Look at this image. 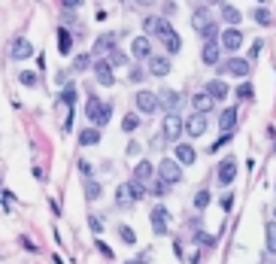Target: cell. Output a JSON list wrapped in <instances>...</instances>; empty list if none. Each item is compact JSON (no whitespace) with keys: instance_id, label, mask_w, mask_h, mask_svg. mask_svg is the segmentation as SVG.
Wrapping results in <instances>:
<instances>
[{"instance_id":"cell-1","label":"cell","mask_w":276,"mask_h":264,"mask_svg":"<svg viewBox=\"0 0 276 264\" xmlns=\"http://www.w3.org/2000/svg\"><path fill=\"white\" fill-rule=\"evenodd\" d=\"M143 198H146V185H140L137 179H128V182H122L115 188V204L118 207H131V204H137Z\"/></svg>"},{"instance_id":"cell-2","label":"cell","mask_w":276,"mask_h":264,"mask_svg":"<svg viewBox=\"0 0 276 264\" xmlns=\"http://www.w3.org/2000/svg\"><path fill=\"white\" fill-rule=\"evenodd\" d=\"M158 176H161V182L170 188V185H176V182H182V167L173 161V158H164L161 164H158Z\"/></svg>"},{"instance_id":"cell-3","label":"cell","mask_w":276,"mask_h":264,"mask_svg":"<svg viewBox=\"0 0 276 264\" xmlns=\"http://www.w3.org/2000/svg\"><path fill=\"white\" fill-rule=\"evenodd\" d=\"M182 134H188V137H204V134H207V116L191 112L188 119H182Z\"/></svg>"},{"instance_id":"cell-4","label":"cell","mask_w":276,"mask_h":264,"mask_svg":"<svg viewBox=\"0 0 276 264\" xmlns=\"http://www.w3.org/2000/svg\"><path fill=\"white\" fill-rule=\"evenodd\" d=\"M222 76H249V61L246 58H231L225 64H216Z\"/></svg>"},{"instance_id":"cell-5","label":"cell","mask_w":276,"mask_h":264,"mask_svg":"<svg viewBox=\"0 0 276 264\" xmlns=\"http://www.w3.org/2000/svg\"><path fill=\"white\" fill-rule=\"evenodd\" d=\"M9 58H12V61H27V58H33V43L27 40V36H15L12 46H9Z\"/></svg>"},{"instance_id":"cell-6","label":"cell","mask_w":276,"mask_h":264,"mask_svg":"<svg viewBox=\"0 0 276 264\" xmlns=\"http://www.w3.org/2000/svg\"><path fill=\"white\" fill-rule=\"evenodd\" d=\"M137 109L143 112V116H155L158 109H161V103H158V94H152V91H137Z\"/></svg>"},{"instance_id":"cell-7","label":"cell","mask_w":276,"mask_h":264,"mask_svg":"<svg viewBox=\"0 0 276 264\" xmlns=\"http://www.w3.org/2000/svg\"><path fill=\"white\" fill-rule=\"evenodd\" d=\"M222 49H228V52H237L243 46V30L240 27H225L222 30V43H219Z\"/></svg>"},{"instance_id":"cell-8","label":"cell","mask_w":276,"mask_h":264,"mask_svg":"<svg viewBox=\"0 0 276 264\" xmlns=\"http://www.w3.org/2000/svg\"><path fill=\"white\" fill-rule=\"evenodd\" d=\"M161 131H164V134H161L164 140H173V143H176V140L182 137V119L176 116V112H167V119H164V128H161Z\"/></svg>"},{"instance_id":"cell-9","label":"cell","mask_w":276,"mask_h":264,"mask_svg":"<svg viewBox=\"0 0 276 264\" xmlns=\"http://www.w3.org/2000/svg\"><path fill=\"white\" fill-rule=\"evenodd\" d=\"M146 64H149V73H152V76H167V73H170V67H173L170 55H152Z\"/></svg>"},{"instance_id":"cell-10","label":"cell","mask_w":276,"mask_h":264,"mask_svg":"<svg viewBox=\"0 0 276 264\" xmlns=\"http://www.w3.org/2000/svg\"><path fill=\"white\" fill-rule=\"evenodd\" d=\"M152 228H155V234H167L170 231V213H167V207H155L152 210Z\"/></svg>"},{"instance_id":"cell-11","label":"cell","mask_w":276,"mask_h":264,"mask_svg":"<svg viewBox=\"0 0 276 264\" xmlns=\"http://www.w3.org/2000/svg\"><path fill=\"white\" fill-rule=\"evenodd\" d=\"M131 55L140 58V61H149V58H152V43H149V36H137V40L131 43Z\"/></svg>"},{"instance_id":"cell-12","label":"cell","mask_w":276,"mask_h":264,"mask_svg":"<svg viewBox=\"0 0 276 264\" xmlns=\"http://www.w3.org/2000/svg\"><path fill=\"white\" fill-rule=\"evenodd\" d=\"M173 161L182 167V164H194V158H197V152H194V149L188 146V143H176V149H173Z\"/></svg>"},{"instance_id":"cell-13","label":"cell","mask_w":276,"mask_h":264,"mask_svg":"<svg viewBox=\"0 0 276 264\" xmlns=\"http://www.w3.org/2000/svg\"><path fill=\"white\" fill-rule=\"evenodd\" d=\"M94 76H97V82H100V85H106V88H109V85H115V76H112V67H109V64H106L103 58H100V61L94 64Z\"/></svg>"},{"instance_id":"cell-14","label":"cell","mask_w":276,"mask_h":264,"mask_svg":"<svg viewBox=\"0 0 276 264\" xmlns=\"http://www.w3.org/2000/svg\"><path fill=\"white\" fill-rule=\"evenodd\" d=\"M152 33L158 36V40H164V46H167L170 40H176V36H179V33L170 27V21H167V18H158V24H155V30H152Z\"/></svg>"},{"instance_id":"cell-15","label":"cell","mask_w":276,"mask_h":264,"mask_svg":"<svg viewBox=\"0 0 276 264\" xmlns=\"http://www.w3.org/2000/svg\"><path fill=\"white\" fill-rule=\"evenodd\" d=\"M234 176H237V161H234V158H225V161L219 164V182H222V185H231Z\"/></svg>"},{"instance_id":"cell-16","label":"cell","mask_w":276,"mask_h":264,"mask_svg":"<svg viewBox=\"0 0 276 264\" xmlns=\"http://www.w3.org/2000/svg\"><path fill=\"white\" fill-rule=\"evenodd\" d=\"M234 125H237V106H225L222 116H219V128L225 134H234Z\"/></svg>"},{"instance_id":"cell-17","label":"cell","mask_w":276,"mask_h":264,"mask_svg":"<svg viewBox=\"0 0 276 264\" xmlns=\"http://www.w3.org/2000/svg\"><path fill=\"white\" fill-rule=\"evenodd\" d=\"M158 103H161V109H167V112H176V106H179V91L164 88L161 94H158Z\"/></svg>"},{"instance_id":"cell-18","label":"cell","mask_w":276,"mask_h":264,"mask_svg":"<svg viewBox=\"0 0 276 264\" xmlns=\"http://www.w3.org/2000/svg\"><path fill=\"white\" fill-rule=\"evenodd\" d=\"M115 49V33H103V36H97V43H94V55H97V61L106 55V52H112Z\"/></svg>"},{"instance_id":"cell-19","label":"cell","mask_w":276,"mask_h":264,"mask_svg":"<svg viewBox=\"0 0 276 264\" xmlns=\"http://www.w3.org/2000/svg\"><path fill=\"white\" fill-rule=\"evenodd\" d=\"M152 176H155V167H152V161H140V164L134 167V179H137L140 185H149V182H152Z\"/></svg>"},{"instance_id":"cell-20","label":"cell","mask_w":276,"mask_h":264,"mask_svg":"<svg viewBox=\"0 0 276 264\" xmlns=\"http://www.w3.org/2000/svg\"><path fill=\"white\" fill-rule=\"evenodd\" d=\"M201 58H204V64H207V67H216V64H219V58H222V46H219V43H207Z\"/></svg>"},{"instance_id":"cell-21","label":"cell","mask_w":276,"mask_h":264,"mask_svg":"<svg viewBox=\"0 0 276 264\" xmlns=\"http://www.w3.org/2000/svg\"><path fill=\"white\" fill-rule=\"evenodd\" d=\"M207 97H210V100H225V97H228V85H225L222 79L207 82Z\"/></svg>"},{"instance_id":"cell-22","label":"cell","mask_w":276,"mask_h":264,"mask_svg":"<svg viewBox=\"0 0 276 264\" xmlns=\"http://www.w3.org/2000/svg\"><path fill=\"white\" fill-rule=\"evenodd\" d=\"M191 106H194V112H201V116H207V109L213 106V100L207 97V91H194V94H191Z\"/></svg>"},{"instance_id":"cell-23","label":"cell","mask_w":276,"mask_h":264,"mask_svg":"<svg viewBox=\"0 0 276 264\" xmlns=\"http://www.w3.org/2000/svg\"><path fill=\"white\" fill-rule=\"evenodd\" d=\"M207 24H213L210 9H194V15H191V27H194V30H204Z\"/></svg>"},{"instance_id":"cell-24","label":"cell","mask_w":276,"mask_h":264,"mask_svg":"<svg viewBox=\"0 0 276 264\" xmlns=\"http://www.w3.org/2000/svg\"><path fill=\"white\" fill-rule=\"evenodd\" d=\"M100 137H103V131H97V128H85L82 134H79V143H82V146H97Z\"/></svg>"},{"instance_id":"cell-25","label":"cell","mask_w":276,"mask_h":264,"mask_svg":"<svg viewBox=\"0 0 276 264\" xmlns=\"http://www.w3.org/2000/svg\"><path fill=\"white\" fill-rule=\"evenodd\" d=\"M109 119H112V103H103V106H100V112H97L91 122H94V128L100 131V128H106V122H109Z\"/></svg>"},{"instance_id":"cell-26","label":"cell","mask_w":276,"mask_h":264,"mask_svg":"<svg viewBox=\"0 0 276 264\" xmlns=\"http://www.w3.org/2000/svg\"><path fill=\"white\" fill-rule=\"evenodd\" d=\"M103 195V185L97 179H85V201H97Z\"/></svg>"},{"instance_id":"cell-27","label":"cell","mask_w":276,"mask_h":264,"mask_svg":"<svg viewBox=\"0 0 276 264\" xmlns=\"http://www.w3.org/2000/svg\"><path fill=\"white\" fill-rule=\"evenodd\" d=\"M252 18H255L261 27H270V24H273V12H270L267 6H258V9H252Z\"/></svg>"},{"instance_id":"cell-28","label":"cell","mask_w":276,"mask_h":264,"mask_svg":"<svg viewBox=\"0 0 276 264\" xmlns=\"http://www.w3.org/2000/svg\"><path fill=\"white\" fill-rule=\"evenodd\" d=\"M222 18H225V21H228L231 27H237V24H240V18H243V15H240V9H234L231 3H225V6H222Z\"/></svg>"},{"instance_id":"cell-29","label":"cell","mask_w":276,"mask_h":264,"mask_svg":"<svg viewBox=\"0 0 276 264\" xmlns=\"http://www.w3.org/2000/svg\"><path fill=\"white\" fill-rule=\"evenodd\" d=\"M264 243L270 252H276V222H267V228H264Z\"/></svg>"},{"instance_id":"cell-30","label":"cell","mask_w":276,"mask_h":264,"mask_svg":"<svg viewBox=\"0 0 276 264\" xmlns=\"http://www.w3.org/2000/svg\"><path fill=\"white\" fill-rule=\"evenodd\" d=\"M106 64H109V67H125V64H128V55H125L122 49H112L109 58H106Z\"/></svg>"},{"instance_id":"cell-31","label":"cell","mask_w":276,"mask_h":264,"mask_svg":"<svg viewBox=\"0 0 276 264\" xmlns=\"http://www.w3.org/2000/svg\"><path fill=\"white\" fill-rule=\"evenodd\" d=\"M137 128H140V116H134V112H128V116L122 119V131H125V134H134Z\"/></svg>"},{"instance_id":"cell-32","label":"cell","mask_w":276,"mask_h":264,"mask_svg":"<svg viewBox=\"0 0 276 264\" xmlns=\"http://www.w3.org/2000/svg\"><path fill=\"white\" fill-rule=\"evenodd\" d=\"M207 204H210V192H207V188H201V192L194 195V210L201 213V210H207Z\"/></svg>"},{"instance_id":"cell-33","label":"cell","mask_w":276,"mask_h":264,"mask_svg":"<svg viewBox=\"0 0 276 264\" xmlns=\"http://www.w3.org/2000/svg\"><path fill=\"white\" fill-rule=\"evenodd\" d=\"M197 33H201V36H204V40H207V43H216V36H219V24L213 21V24H207L204 30H197Z\"/></svg>"},{"instance_id":"cell-34","label":"cell","mask_w":276,"mask_h":264,"mask_svg":"<svg viewBox=\"0 0 276 264\" xmlns=\"http://www.w3.org/2000/svg\"><path fill=\"white\" fill-rule=\"evenodd\" d=\"M58 33H61V36H58V49L67 55V52H70V46H73V36H70V30H58Z\"/></svg>"},{"instance_id":"cell-35","label":"cell","mask_w":276,"mask_h":264,"mask_svg":"<svg viewBox=\"0 0 276 264\" xmlns=\"http://www.w3.org/2000/svg\"><path fill=\"white\" fill-rule=\"evenodd\" d=\"M61 103H67V106H76V85H67V88L61 91Z\"/></svg>"},{"instance_id":"cell-36","label":"cell","mask_w":276,"mask_h":264,"mask_svg":"<svg viewBox=\"0 0 276 264\" xmlns=\"http://www.w3.org/2000/svg\"><path fill=\"white\" fill-rule=\"evenodd\" d=\"M18 82H21L24 88H33V85L39 82V76H36V73H30V70H24V73H21V76H18Z\"/></svg>"},{"instance_id":"cell-37","label":"cell","mask_w":276,"mask_h":264,"mask_svg":"<svg viewBox=\"0 0 276 264\" xmlns=\"http://www.w3.org/2000/svg\"><path fill=\"white\" fill-rule=\"evenodd\" d=\"M118 237H122L125 243H137V234H134V228H128V225H122V228H118Z\"/></svg>"},{"instance_id":"cell-38","label":"cell","mask_w":276,"mask_h":264,"mask_svg":"<svg viewBox=\"0 0 276 264\" xmlns=\"http://www.w3.org/2000/svg\"><path fill=\"white\" fill-rule=\"evenodd\" d=\"M237 97H240V100H252V85H249V82H243L240 88H237Z\"/></svg>"},{"instance_id":"cell-39","label":"cell","mask_w":276,"mask_h":264,"mask_svg":"<svg viewBox=\"0 0 276 264\" xmlns=\"http://www.w3.org/2000/svg\"><path fill=\"white\" fill-rule=\"evenodd\" d=\"M194 240L201 243V246H216V240H213L210 234H204V231H197V234H194Z\"/></svg>"},{"instance_id":"cell-40","label":"cell","mask_w":276,"mask_h":264,"mask_svg":"<svg viewBox=\"0 0 276 264\" xmlns=\"http://www.w3.org/2000/svg\"><path fill=\"white\" fill-rule=\"evenodd\" d=\"M91 67V55H79L76 58V70H88Z\"/></svg>"},{"instance_id":"cell-41","label":"cell","mask_w":276,"mask_h":264,"mask_svg":"<svg viewBox=\"0 0 276 264\" xmlns=\"http://www.w3.org/2000/svg\"><path fill=\"white\" fill-rule=\"evenodd\" d=\"M88 225H91V231H97V234H100V231H103V219H97V216H94V213H91V216H88Z\"/></svg>"},{"instance_id":"cell-42","label":"cell","mask_w":276,"mask_h":264,"mask_svg":"<svg viewBox=\"0 0 276 264\" xmlns=\"http://www.w3.org/2000/svg\"><path fill=\"white\" fill-rule=\"evenodd\" d=\"M155 24H158V18H155V15L143 18V30H146V33H152V30H155Z\"/></svg>"},{"instance_id":"cell-43","label":"cell","mask_w":276,"mask_h":264,"mask_svg":"<svg viewBox=\"0 0 276 264\" xmlns=\"http://www.w3.org/2000/svg\"><path fill=\"white\" fill-rule=\"evenodd\" d=\"M82 3H85V0H61V6H64V9H79Z\"/></svg>"},{"instance_id":"cell-44","label":"cell","mask_w":276,"mask_h":264,"mask_svg":"<svg viewBox=\"0 0 276 264\" xmlns=\"http://www.w3.org/2000/svg\"><path fill=\"white\" fill-rule=\"evenodd\" d=\"M219 207H222V210H225V213H228V210H231V207H234V198H231V195H225V198H222V201H219Z\"/></svg>"},{"instance_id":"cell-45","label":"cell","mask_w":276,"mask_h":264,"mask_svg":"<svg viewBox=\"0 0 276 264\" xmlns=\"http://www.w3.org/2000/svg\"><path fill=\"white\" fill-rule=\"evenodd\" d=\"M97 249H100V255H106V258H112V249H109L106 243H100V240H97Z\"/></svg>"},{"instance_id":"cell-46","label":"cell","mask_w":276,"mask_h":264,"mask_svg":"<svg viewBox=\"0 0 276 264\" xmlns=\"http://www.w3.org/2000/svg\"><path fill=\"white\" fill-rule=\"evenodd\" d=\"M170 12L176 15V3H173V0H167V3H164V15H170Z\"/></svg>"},{"instance_id":"cell-47","label":"cell","mask_w":276,"mask_h":264,"mask_svg":"<svg viewBox=\"0 0 276 264\" xmlns=\"http://www.w3.org/2000/svg\"><path fill=\"white\" fill-rule=\"evenodd\" d=\"M21 246H24V249H30V252H36V246H33V243H30L27 237H21Z\"/></svg>"},{"instance_id":"cell-48","label":"cell","mask_w":276,"mask_h":264,"mask_svg":"<svg viewBox=\"0 0 276 264\" xmlns=\"http://www.w3.org/2000/svg\"><path fill=\"white\" fill-rule=\"evenodd\" d=\"M125 264H149V261H143V258H137V261H125Z\"/></svg>"}]
</instances>
